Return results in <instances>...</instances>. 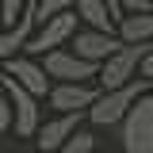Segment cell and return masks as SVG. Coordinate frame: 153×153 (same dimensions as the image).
<instances>
[{"instance_id":"obj_11","label":"cell","mask_w":153,"mask_h":153,"mask_svg":"<svg viewBox=\"0 0 153 153\" xmlns=\"http://www.w3.org/2000/svg\"><path fill=\"white\" fill-rule=\"evenodd\" d=\"M76 19H80V27H88V31L119 35V19L111 16V8H107L103 0H80V4H76Z\"/></svg>"},{"instance_id":"obj_21","label":"cell","mask_w":153,"mask_h":153,"mask_svg":"<svg viewBox=\"0 0 153 153\" xmlns=\"http://www.w3.org/2000/svg\"><path fill=\"white\" fill-rule=\"evenodd\" d=\"M100 153H111V149H100Z\"/></svg>"},{"instance_id":"obj_18","label":"cell","mask_w":153,"mask_h":153,"mask_svg":"<svg viewBox=\"0 0 153 153\" xmlns=\"http://www.w3.org/2000/svg\"><path fill=\"white\" fill-rule=\"evenodd\" d=\"M138 76H142V80H149V84H153V46H149V54L142 57V69H138Z\"/></svg>"},{"instance_id":"obj_4","label":"cell","mask_w":153,"mask_h":153,"mask_svg":"<svg viewBox=\"0 0 153 153\" xmlns=\"http://www.w3.org/2000/svg\"><path fill=\"white\" fill-rule=\"evenodd\" d=\"M149 54V46H123L115 57H107L103 65H100V88L103 92H111V88H126L134 80H142L138 69H142V57Z\"/></svg>"},{"instance_id":"obj_12","label":"cell","mask_w":153,"mask_h":153,"mask_svg":"<svg viewBox=\"0 0 153 153\" xmlns=\"http://www.w3.org/2000/svg\"><path fill=\"white\" fill-rule=\"evenodd\" d=\"M119 38H123L126 46H153V12L123 16L119 19Z\"/></svg>"},{"instance_id":"obj_1","label":"cell","mask_w":153,"mask_h":153,"mask_svg":"<svg viewBox=\"0 0 153 153\" xmlns=\"http://www.w3.org/2000/svg\"><path fill=\"white\" fill-rule=\"evenodd\" d=\"M149 92V80H134L126 88H111V92H100L96 107L88 111L92 126H123V119L130 115V107Z\"/></svg>"},{"instance_id":"obj_7","label":"cell","mask_w":153,"mask_h":153,"mask_svg":"<svg viewBox=\"0 0 153 153\" xmlns=\"http://www.w3.org/2000/svg\"><path fill=\"white\" fill-rule=\"evenodd\" d=\"M100 92L103 88H96V84H54L46 103H50L54 115H88L96 107Z\"/></svg>"},{"instance_id":"obj_17","label":"cell","mask_w":153,"mask_h":153,"mask_svg":"<svg viewBox=\"0 0 153 153\" xmlns=\"http://www.w3.org/2000/svg\"><path fill=\"white\" fill-rule=\"evenodd\" d=\"M119 12L123 16H142V12H153V0H119Z\"/></svg>"},{"instance_id":"obj_3","label":"cell","mask_w":153,"mask_h":153,"mask_svg":"<svg viewBox=\"0 0 153 153\" xmlns=\"http://www.w3.org/2000/svg\"><path fill=\"white\" fill-rule=\"evenodd\" d=\"M76 31H80L76 12L54 16V19H46V23H38V31L31 35V42H27L23 54L27 57H46V54H54V50H65V46L76 38Z\"/></svg>"},{"instance_id":"obj_20","label":"cell","mask_w":153,"mask_h":153,"mask_svg":"<svg viewBox=\"0 0 153 153\" xmlns=\"http://www.w3.org/2000/svg\"><path fill=\"white\" fill-rule=\"evenodd\" d=\"M0 76H4V61H0Z\"/></svg>"},{"instance_id":"obj_10","label":"cell","mask_w":153,"mask_h":153,"mask_svg":"<svg viewBox=\"0 0 153 153\" xmlns=\"http://www.w3.org/2000/svg\"><path fill=\"white\" fill-rule=\"evenodd\" d=\"M76 130H80V115H54V119H46V123H42L35 146H38L42 153H57Z\"/></svg>"},{"instance_id":"obj_2","label":"cell","mask_w":153,"mask_h":153,"mask_svg":"<svg viewBox=\"0 0 153 153\" xmlns=\"http://www.w3.org/2000/svg\"><path fill=\"white\" fill-rule=\"evenodd\" d=\"M123 153H153V92H146L130 107V115L119 126Z\"/></svg>"},{"instance_id":"obj_15","label":"cell","mask_w":153,"mask_h":153,"mask_svg":"<svg viewBox=\"0 0 153 153\" xmlns=\"http://www.w3.org/2000/svg\"><path fill=\"white\" fill-rule=\"evenodd\" d=\"M57 153H100V149H96V134L92 130H76Z\"/></svg>"},{"instance_id":"obj_14","label":"cell","mask_w":153,"mask_h":153,"mask_svg":"<svg viewBox=\"0 0 153 153\" xmlns=\"http://www.w3.org/2000/svg\"><path fill=\"white\" fill-rule=\"evenodd\" d=\"M76 4L80 0H35L38 23H46V19H54V16H65V12H76Z\"/></svg>"},{"instance_id":"obj_9","label":"cell","mask_w":153,"mask_h":153,"mask_svg":"<svg viewBox=\"0 0 153 153\" xmlns=\"http://www.w3.org/2000/svg\"><path fill=\"white\" fill-rule=\"evenodd\" d=\"M126 42L119 35H107V31H88V27H80L76 31V38L69 42V50H73L76 57H84V61H92V65H103L107 57H115L119 50H123Z\"/></svg>"},{"instance_id":"obj_8","label":"cell","mask_w":153,"mask_h":153,"mask_svg":"<svg viewBox=\"0 0 153 153\" xmlns=\"http://www.w3.org/2000/svg\"><path fill=\"white\" fill-rule=\"evenodd\" d=\"M4 76H12L19 88H27L35 100H46V96H50V88H54V80L46 76L42 61H38V57H27V54L12 57V61H4Z\"/></svg>"},{"instance_id":"obj_6","label":"cell","mask_w":153,"mask_h":153,"mask_svg":"<svg viewBox=\"0 0 153 153\" xmlns=\"http://www.w3.org/2000/svg\"><path fill=\"white\" fill-rule=\"evenodd\" d=\"M0 88L8 92V100H12V115H16V134L19 138H38V130H42V100H35V96L27 92V88H19L12 76H0Z\"/></svg>"},{"instance_id":"obj_5","label":"cell","mask_w":153,"mask_h":153,"mask_svg":"<svg viewBox=\"0 0 153 153\" xmlns=\"http://www.w3.org/2000/svg\"><path fill=\"white\" fill-rule=\"evenodd\" d=\"M38 61H42V69H46V76H50L54 84H92V76H100V65L76 57L69 46L38 57Z\"/></svg>"},{"instance_id":"obj_13","label":"cell","mask_w":153,"mask_h":153,"mask_svg":"<svg viewBox=\"0 0 153 153\" xmlns=\"http://www.w3.org/2000/svg\"><path fill=\"white\" fill-rule=\"evenodd\" d=\"M35 0H0V23H4V31L8 27H16L19 19L27 16V8H31Z\"/></svg>"},{"instance_id":"obj_19","label":"cell","mask_w":153,"mask_h":153,"mask_svg":"<svg viewBox=\"0 0 153 153\" xmlns=\"http://www.w3.org/2000/svg\"><path fill=\"white\" fill-rule=\"evenodd\" d=\"M103 4L111 8V16H115V19H123V12H119V0H103Z\"/></svg>"},{"instance_id":"obj_16","label":"cell","mask_w":153,"mask_h":153,"mask_svg":"<svg viewBox=\"0 0 153 153\" xmlns=\"http://www.w3.org/2000/svg\"><path fill=\"white\" fill-rule=\"evenodd\" d=\"M16 126V115H12V100H8V92L0 88V134H8Z\"/></svg>"}]
</instances>
